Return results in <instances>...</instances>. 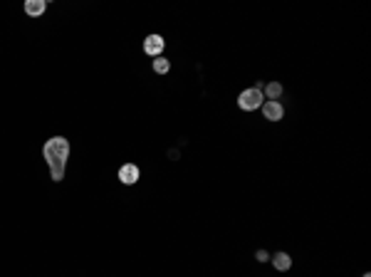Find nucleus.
Wrapping results in <instances>:
<instances>
[{
	"label": "nucleus",
	"mask_w": 371,
	"mask_h": 277,
	"mask_svg": "<svg viewBox=\"0 0 371 277\" xmlns=\"http://www.w3.org/2000/svg\"><path fill=\"white\" fill-rule=\"evenodd\" d=\"M42 156L45 161L50 164V173H52V181H62L65 178V164L70 159V141L65 136H52L45 146H42Z\"/></svg>",
	"instance_id": "1"
},
{
	"label": "nucleus",
	"mask_w": 371,
	"mask_h": 277,
	"mask_svg": "<svg viewBox=\"0 0 371 277\" xmlns=\"http://www.w3.org/2000/svg\"><path fill=\"white\" fill-rule=\"evenodd\" d=\"M45 8H47L45 0H27V3H25V13H27L30 18H40V15L45 13Z\"/></svg>",
	"instance_id": "6"
},
{
	"label": "nucleus",
	"mask_w": 371,
	"mask_h": 277,
	"mask_svg": "<svg viewBox=\"0 0 371 277\" xmlns=\"http://www.w3.org/2000/svg\"><path fill=\"white\" fill-rule=\"evenodd\" d=\"M272 265H275V270H280V272H287L292 267V258L287 253H277V255H272Z\"/></svg>",
	"instance_id": "7"
},
{
	"label": "nucleus",
	"mask_w": 371,
	"mask_h": 277,
	"mask_svg": "<svg viewBox=\"0 0 371 277\" xmlns=\"http://www.w3.org/2000/svg\"><path fill=\"white\" fill-rule=\"evenodd\" d=\"M144 52H146L148 57H161V52H164V37L148 35L146 40H144Z\"/></svg>",
	"instance_id": "4"
},
{
	"label": "nucleus",
	"mask_w": 371,
	"mask_h": 277,
	"mask_svg": "<svg viewBox=\"0 0 371 277\" xmlns=\"http://www.w3.org/2000/svg\"><path fill=\"white\" fill-rule=\"evenodd\" d=\"M168 70H171V62L168 59H164V57H156L153 59V72L156 74H166Z\"/></svg>",
	"instance_id": "9"
},
{
	"label": "nucleus",
	"mask_w": 371,
	"mask_h": 277,
	"mask_svg": "<svg viewBox=\"0 0 371 277\" xmlns=\"http://www.w3.org/2000/svg\"><path fill=\"white\" fill-rule=\"evenodd\" d=\"M262 102H265V94H262V87H250V89H245V92L238 97V107L242 111H255L258 107H262Z\"/></svg>",
	"instance_id": "2"
},
{
	"label": "nucleus",
	"mask_w": 371,
	"mask_h": 277,
	"mask_svg": "<svg viewBox=\"0 0 371 277\" xmlns=\"http://www.w3.org/2000/svg\"><path fill=\"white\" fill-rule=\"evenodd\" d=\"M255 258H258V262H267L270 255H267V250H258V253H255Z\"/></svg>",
	"instance_id": "10"
},
{
	"label": "nucleus",
	"mask_w": 371,
	"mask_h": 277,
	"mask_svg": "<svg viewBox=\"0 0 371 277\" xmlns=\"http://www.w3.org/2000/svg\"><path fill=\"white\" fill-rule=\"evenodd\" d=\"M260 109H262V116H265L267 121H280V119L285 116V109H282L280 102H270V99H267V102H262Z\"/></svg>",
	"instance_id": "3"
},
{
	"label": "nucleus",
	"mask_w": 371,
	"mask_h": 277,
	"mask_svg": "<svg viewBox=\"0 0 371 277\" xmlns=\"http://www.w3.org/2000/svg\"><path fill=\"white\" fill-rule=\"evenodd\" d=\"M139 176H141V171H139L136 164H124V166L119 168V181H121V183H127V186L136 183V181H139Z\"/></svg>",
	"instance_id": "5"
},
{
	"label": "nucleus",
	"mask_w": 371,
	"mask_h": 277,
	"mask_svg": "<svg viewBox=\"0 0 371 277\" xmlns=\"http://www.w3.org/2000/svg\"><path fill=\"white\" fill-rule=\"evenodd\" d=\"M262 94H265L270 102H277L280 94H282V84H280V82H270V84L262 89Z\"/></svg>",
	"instance_id": "8"
},
{
	"label": "nucleus",
	"mask_w": 371,
	"mask_h": 277,
	"mask_svg": "<svg viewBox=\"0 0 371 277\" xmlns=\"http://www.w3.org/2000/svg\"><path fill=\"white\" fill-rule=\"evenodd\" d=\"M364 277H371V275H369V272H366V275H364Z\"/></svg>",
	"instance_id": "11"
}]
</instances>
